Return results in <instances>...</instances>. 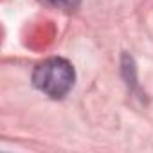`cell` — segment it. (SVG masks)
<instances>
[{
	"label": "cell",
	"instance_id": "1",
	"mask_svg": "<svg viewBox=\"0 0 153 153\" xmlns=\"http://www.w3.org/2000/svg\"><path fill=\"white\" fill-rule=\"evenodd\" d=\"M74 81V67L65 58H47L33 72V85L51 99H63L72 90Z\"/></svg>",
	"mask_w": 153,
	"mask_h": 153
},
{
	"label": "cell",
	"instance_id": "2",
	"mask_svg": "<svg viewBox=\"0 0 153 153\" xmlns=\"http://www.w3.org/2000/svg\"><path fill=\"white\" fill-rule=\"evenodd\" d=\"M43 4L54 7V9H61V11H76L79 7L81 0H42Z\"/></svg>",
	"mask_w": 153,
	"mask_h": 153
}]
</instances>
